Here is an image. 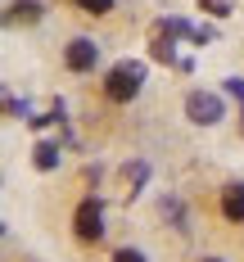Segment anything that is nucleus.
<instances>
[{"instance_id": "nucleus-1", "label": "nucleus", "mask_w": 244, "mask_h": 262, "mask_svg": "<svg viewBox=\"0 0 244 262\" xmlns=\"http://www.w3.org/2000/svg\"><path fill=\"white\" fill-rule=\"evenodd\" d=\"M140 86H145V63H131V59H122L118 68H108L104 77V95L113 104H127L140 95Z\"/></svg>"}, {"instance_id": "nucleus-2", "label": "nucleus", "mask_w": 244, "mask_h": 262, "mask_svg": "<svg viewBox=\"0 0 244 262\" xmlns=\"http://www.w3.org/2000/svg\"><path fill=\"white\" fill-rule=\"evenodd\" d=\"M73 226H77L81 239H100V235H104V208H100L95 199H81V204H77V217H73Z\"/></svg>"}, {"instance_id": "nucleus-3", "label": "nucleus", "mask_w": 244, "mask_h": 262, "mask_svg": "<svg viewBox=\"0 0 244 262\" xmlns=\"http://www.w3.org/2000/svg\"><path fill=\"white\" fill-rule=\"evenodd\" d=\"M186 113H190V122L213 127L217 118H221V100H217V95H204V91H194V95L186 100Z\"/></svg>"}, {"instance_id": "nucleus-4", "label": "nucleus", "mask_w": 244, "mask_h": 262, "mask_svg": "<svg viewBox=\"0 0 244 262\" xmlns=\"http://www.w3.org/2000/svg\"><path fill=\"white\" fill-rule=\"evenodd\" d=\"M63 59H68V68H73V73H91V68H95V59H100V46H95V41H86V36H77V41L68 46Z\"/></svg>"}, {"instance_id": "nucleus-5", "label": "nucleus", "mask_w": 244, "mask_h": 262, "mask_svg": "<svg viewBox=\"0 0 244 262\" xmlns=\"http://www.w3.org/2000/svg\"><path fill=\"white\" fill-rule=\"evenodd\" d=\"M221 212H226V222H244V185L221 190Z\"/></svg>"}, {"instance_id": "nucleus-6", "label": "nucleus", "mask_w": 244, "mask_h": 262, "mask_svg": "<svg viewBox=\"0 0 244 262\" xmlns=\"http://www.w3.org/2000/svg\"><path fill=\"white\" fill-rule=\"evenodd\" d=\"M9 9H14L9 18H23V23H36V18H41V5H36V0H18V5H9Z\"/></svg>"}, {"instance_id": "nucleus-7", "label": "nucleus", "mask_w": 244, "mask_h": 262, "mask_svg": "<svg viewBox=\"0 0 244 262\" xmlns=\"http://www.w3.org/2000/svg\"><path fill=\"white\" fill-rule=\"evenodd\" d=\"M54 163H59V145H36V167L50 172Z\"/></svg>"}, {"instance_id": "nucleus-8", "label": "nucleus", "mask_w": 244, "mask_h": 262, "mask_svg": "<svg viewBox=\"0 0 244 262\" xmlns=\"http://www.w3.org/2000/svg\"><path fill=\"white\" fill-rule=\"evenodd\" d=\"M199 9H208V14H217V18H226L235 5H231V0H199Z\"/></svg>"}, {"instance_id": "nucleus-9", "label": "nucleus", "mask_w": 244, "mask_h": 262, "mask_svg": "<svg viewBox=\"0 0 244 262\" xmlns=\"http://www.w3.org/2000/svg\"><path fill=\"white\" fill-rule=\"evenodd\" d=\"M77 5L86 14H108V9H113V0H77Z\"/></svg>"}, {"instance_id": "nucleus-10", "label": "nucleus", "mask_w": 244, "mask_h": 262, "mask_svg": "<svg viewBox=\"0 0 244 262\" xmlns=\"http://www.w3.org/2000/svg\"><path fill=\"white\" fill-rule=\"evenodd\" d=\"M113 262H145V253H136V249H118Z\"/></svg>"}, {"instance_id": "nucleus-11", "label": "nucleus", "mask_w": 244, "mask_h": 262, "mask_svg": "<svg viewBox=\"0 0 244 262\" xmlns=\"http://www.w3.org/2000/svg\"><path fill=\"white\" fill-rule=\"evenodd\" d=\"M226 91H231V95H240V100H244V81H240V77H231V81H226Z\"/></svg>"}, {"instance_id": "nucleus-12", "label": "nucleus", "mask_w": 244, "mask_h": 262, "mask_svg": "<svg viewBox=\"0 0 244 262\" xmlns=\"http://www.w3.org/2000/svg\"><path fill=\"white\" fill-rule=\"evenodd\" d=\"M204 262H217V258H204Z\"/></svg>"}]
</instances>
